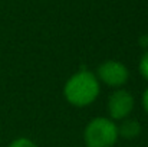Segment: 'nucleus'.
<instances>
[{
    "label": "nucleus",
    "mask_w": 148,
    "mask_h": 147,
    "mask_svg": "<svg viewBox=\"0 0 148 147\" xmlns=\"http://www.w3.org/2000/svg\"><path fill=\"white\" fill-rule=\"evenodd\" d=\"M130 72L127 66L118 61H106L98 68V79L109 87H121L128 81Z\"/></svg>",
    "instance_id": "3"
},
{
    "label": "nucleus",
    "mask_w": 148,
    "mask_h": 147,
    "mask_svg": "<svg viewBox=\"0 0 148 147\" xmlns=\"http://www.w3.org/2000/svg\"><path fill=\"white\" fill-rule=\"evenodd\" d=\"M140 72L141 75L148 81V52H145L140 61Z\"/></svg>",
    "instance_id": "7"
},
{
    "label": "nucleus",
    "mask_w": 148,
    "mask_h": 147,
    "mask_svg": "<svg viewBox=\"0 0 148 147\" xmlns=\"http://www.w3.org/2000/svg\"><path fill=\"white\" fill-rule=\"evenodd\" d=\"M143 107H144L145 112L148 114V88L144 91V94H143Z\"/></svg>",
    "instance_id": "8"
},
{
    "label": "nucleus",
    "mask_w": 148,
    "mask_h": 147,
    "mask_svg": "<svg viewBox=\"0 0 148 147\" xmlns=\"http://www.w3.org/2000/svg\"><path fill=\"white\" fill-rule=\"evenodd\" d=\"M63 94L72 105L86 107L99 95V79L92 72L82 69L68 79Z\"/></svg>",
    "instance_id": "1"
},
{
    "label": "nucleus",
    "mask_w": 148,
    "mask_h": 147,
    "mask_svg": "<svg viewBox=\"0 0 148 147\" xmlns=\"http://www.w3.org/2000/svg\"><path fill=\"white\" fill-rule=\"evenodd\" d=\"M84 139L88 147H112L118 139L116 124L105 117L94 118L86 126Z\"/></svg>",
    "instance_id": "2"
},
{
    "label": "nucleus",
    "mask_w": 148,
    "mask_h": 147,
    "mask_svg": "<svg viewBox=\"0 0 148 147\" xmlns=\"http://www.w3.org/2000/svg\"><path fill=\"white\" fill-rule=\"evenodd\" d=\"M134 108V97L127 90L114 91L108 99V112L114 120L127 118Z\"/></svg>",
    "instance_id": "4"
},
{
    "label": "nucleus",
    "mask_w": 148,
    "mask_h": 147,
    "mask_svg": "<svg viewBox=\"0 0 148 147\" xmlns=\"http://www.w3.org/2000/svg\"><path fill=\"white\" fill-rule=\"evenodd\" d=\"M140 43H141V46H148V36H143Z\"/></svg>",
    "instance_id": "9"
},
{
    "label": "nucleus",
    "mask_w": 148,
    "mask_h": 147,
    "mask_svg": "<svg viewBox=\"0 0 148 147\" xmlns=\"http://www.w3.org/2000/svg\"><path fill=\"white\" fill-rule=\"evenodd\" d=\"M116 128H118V136H122L127 140L137 139L141 133V124L134 118H124L121 126H116Z\"/></svg>",
    "instance_id": "5"
},
{
    "label": "nucleus",
    "mask_w": 148,
    "mask_h": 147,
    "mask_svg": "<svg viewBox=\"0 0 148 147\" xmlns=\"http://www.w3.org/2000/svg\"><path fill=\"white\" fill-rule=\"evenodd\" d=\"M9 147H36V144L26 137H20V139H16L14 141H12Z\"/></svg>",
    "instance_id": "6"
}]
</instances>
